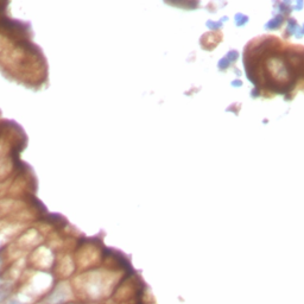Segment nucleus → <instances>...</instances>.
I'll use <instances>...</instances> for the list:
<instances>
[{
  "mask_svg": "<svg viewBox=\"0 0 304 304\" xmlns=\"http://www.w3.org/2000/svg\"><path fill=\"white\" fill-rule=\"evenodd\" d=\"M68 299V289L66 287L56 288L50 296L46 300L48 304H63Z\"/></svg>",
  "mask_w": 304,
  "mask_h": 304,
  "instance_id": "1",
  "label": "nucleus"
},
{
  "mask_svg": "<svg viewBox=\"0 0 304 304\" xmlns=\"http://www.w3.org/2000/svg\"><path fill=\"white\" fill-rule=\"evenodd\" d=\"M11 287L10 285H4L2 284L1 287H0V304L4 302L6 297H7V295L10 294Z\"/></svg>",
  "mask_w": 304,
  "mask_h": 304,
  "instance_id": "2",
  "label": "nucleus"
},
{
  "mask_svg": "<svg viewBox=\"0 0 304 304\" xmlns=\"http://www.w3.org/2000/svg\"><path fill=\"white\" fill-rule=\"evenodd\" d=\"M1 304H20V303L18 302L17 300L12 299V300H7V301H5V302H2Z\"/></svg>",
  "mask_w": 304,
  "mask_h": 304,
  "instance_id": "3",
  "label": "nucleus"
},
{
  "mask_svg": "<svg viewBox=\"0 0 304 304\" xmlns=\"http://www.w3.org/2000/svg\"><path fill=\"white\" fill-rule=\"evenodd\" d=\"M1 285H2V279L0 278V287H1Z\"/></svg>",
  "mask_w": 304,
  "mask_h": 304,
  "instance_id": "4",
  "label": "nucleus"
}]
</instances>
